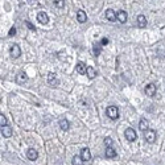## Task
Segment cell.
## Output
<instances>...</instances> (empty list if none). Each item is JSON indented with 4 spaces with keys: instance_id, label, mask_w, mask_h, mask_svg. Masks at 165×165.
Segmentation results:
<instances>
[{
    "instance_id": "cb8c5ba5",
    "label": "cell",
    "mask_w": 165,
    "mask_h": 165,
    "mask_svg": "<svg viewBox=\"0 0 165 165\" xmlns=\"http://www.w3.org/2000/svg\"><path fill=\"white\" fill-rule=\"evenodd\" d=\"M25 25H27V27L29 28L30 30H33V32H36V28H35V25H33L30 21H25Z\"/></svg>"
},
{
    "instance_id": "484cf974",
    "label": "cell",
    "mask_w": 165,
    "mask_h": 165,
    "mask_svg": "<svg viewBox=\"0 0 165 165\" xmlns=\"http://www.w3.org/2000/svg\"><path fill=\"white\" fill-rule=\"evenodd\" d=\"M94 54H95V56H99V54H101V48H99V46L98 48H96V46L94 48Z\"/></svg>"
},
{
    "instance_id": "d4e9b609",
    "label": "cell",
    "mask_w": 165,
    "mask_h": 165,
    "mask_svg": "<svg viewBox=\"0 0 165 165\" xmlns=\"http://www.w3.org/2000/svg\"><path fill=\"white\" fill-rule=\"evenodd\" d=\"M104 144H106L107 147H111L112 145V139H110V137H104Z\"/></svg>"
},
{
    "instance_id": "e0dca14e",
    "label": "cell",
    "mask_w": 165,
    "mask_h": 165,
    "mask_svg": "<svg viewBox=\"0 0 165 165\" xmlns=\"http://www.w3.org/2000/svg\"><path fill=\"white\" fill-rule=\"evenodd\" d=\"M137 25L140 28H144L147 25V19H145V16H144V15H139V16H137Z\"/></svg>"
},
{
    "instance_id": "83f0119b",
    "label": "cell",
    "mask_w": 165,
    "mask_h": 165,
    "mask_svg": "<svg viewBox=\"0 0 165 165\" xmlns=\"http://www.w3.org/2000/svg\"><path fill=\"white\" fill-rule=\"evenodd\" d=\"M110 42V41H108V38H106V37H104V38H102V41H101V44H102V45H107V44H108Z\"/></svg>"
},
{
    "instance_id": "f1b7e54d",
    "label": "cell",
    "mask_w": 165,
    "mask_h": 165,
    "mask_svg": "<svg viewBox=\"0 0 165 165\" xmlns=\"http://www.w3.org/2000/svg\"><path fill=\"white\" fill-rule=\"evenodd\" d=\"M28 1H29L30 4H35V3H36V0H28Z\"/></svg>"
},
{
    "instance_id": "4fadbf2b",
    "label": "cell",
    "mask_w": 165,
    "mask_h": 165,
    "mask_svg": "<svg viewBox=\"0 0 165 165\" xmlns=\"http://www.w3.org/2000/svg\"><path fill=\"white\" fill-rule=\"evenodd\" d=\"M75 70H77V73H79V74H86V73H87V67H86V65L83 64V62H78Z\"/></svg>"
},
{
    "instance_id": "ba28073f",
    "label": "cell",
    "mask_w": 165,
    "mask_h": 165,
    "mask_svg": "<svg viewBox=\"0 0 165 165\" xmlns=\"http://www.w3.org/2000/svg\"><path fill=\"white\" fill-rule=\"evenodd\" d=\"M48 83L50 86H57L59 83V81L57 79V77H56V74H54V73H49V74H48Z\"/></svg>"
},
{
    "instance_id": "603a6c76",
    "label": "cell",
    "mask_w": 165,
    "mask_h": 165,
    "mask_svg": "<svg viewBox=\"0 0 165 165\" xmlns=\"http://www.w3.org/2000/svg\"><path fill=\"white\" fill-rule=\"evenodd\" d=\"M0 124H1V127H3V125H7V118L4 116L3 114L0 115Z\"/></svg>"
},
{
    "instance_id": "8fae6325",
    "label": "cell",
    "mask_w": 165,
    "mask_h": 165,
    "mask_svg": "<svg viewBox=\"0 0 165 165\" xmlns=\"http://www.w3.org/2000/svg\"><path fill=\"white\" fill-rule=\"evenodd\" d=\"M148 127H149V123L147 119H144V118H141L140 122H139V128H140V131H148Z\"/></svg>"
},
{
    "instance_id": "6da1fadb",
    "label": "cell",
    "mask_w": 165,
    "mask_h": 165,
    "mask_svg": "<svg viewBox=\"0 0 165 165\" xmlns=\"http://www.w3.org/2000/svg\"><path fill=\"white\" fill-rule=\"evenodd\" d=\"M106 112H107V116H108L111 120H116L118 118H119V110H118V107H115V106H110Z\"/></svg>"
},
{
    "instance_id": "ffe728a7",
    "label": "cell",
    "mask_w": 165,
    "mask_h": 165,
    "mask_svg": "<svg viewBox=\"0 0 165 165\" xmlns=\"http://www.w3.org/2000/svg\"><path fill=\"white\" fill-rule=\"evenodd\" d=\"M87 77L90 78V79H94L95 78V75H96V72H95V69L94 67H91V66H87Z\"/></svg>"
},
{
    "instance_id": "9c48e42d",
    "label": "cell",
    "mask_w": 165,
    "mask_h": 165,
    "mask_svg": "<svg viewBox=\"0 0 165 165\" xmlns=\"http://www.w3.org/2000/svg\"><path fill=\"white\" fill-rule=\"evenodd\" d=\"M81 157H82L83 161H89L91 160V153L89 151V148H82L81 149Z\"/></svg>"
},
{
    "instance_id": "ac0fdd59",
    "label": "cell",
    "mask_w": 165,
    "mask_h": 165,
    "mask_svg": "<svg viewBox=\"0 0 165 165\" xmlns=\"http://www.w3.org/2000/svg\"><path fill=\"white\" fill-rule=\"evenodd\" d=\"M59 127H61L62 131H67L69 130V127H70V123L67 122L66 119H61L59 120Z\"/></svg>"
},
{
    "instance_id": "52a82bcc",
    "label": "cell",
    "mask_w": 165,
    "mask_h": 165,
    "mask_svg": "<svg viewBox=\"0 0 165 165\" xmlns=\"http://www.w3.org/2000/svg\"><path fill=\"white\" fill-rule=\"evenodd\" d=\"M28 81V75L25 74L24 72H20L19 74H17V77H16V82L19 83V85H24L25 82Z\"/></svg>"
},
{
    "instance_id": "5bb4252c",
    "label": "cell",
    "mask_w": 165,
    "mask_h": 165,
    "mask_svg": "<svg viewBox=\"0 0 165 165\" xmlns=\"http://www.w3.org/2000/svg\"><path fill=\"white\" fill-rule=\"evenodd\" d=\"M116 19L119 20L122 24H124V23L127 21V13H125L124 11H118L116 12Z\"/></svg>"
},
{
    "instance_id": "2e32d148",
    "label": "cell",
    "mask_w": 165,
    "mask_h": 165,
    "mask_svg": "<svg viewBox=\"0 0 165 165\" xmlns=\"http://www.w3.org/2000/svg\"><path fill=\"white\" fill-rule=\"evenodd\" d=\"M37 20L41 23V24H46V23L49 21V17L45 12H40V13L37 15Z\"/></svg>"
},
{
    "instance_id": "8992f818",
    "label": "cell",
    "mask_w": 165,
    "mask_h": 165,
    "mask_svg": "<svg viewBox=\"0 0 165 165\" xmlns=\"http://www.w3.org/2000/svg\"><path fill=\"white\" fill-rule=\"evenodd\" d=\"M27 156H28V159H29L30 161H36L37 157H38V153H37V151H36L35 148H29L28 149V152H27Z\"/></svg>"
},
{
    "instance_id": "30bf717a",
    "label": "cell",
    "mask_w": 165,
    "mask_h": 165,
    "mask_svg": "<svg viewBox=\"0 0 165 165\" xmlns=\"http://www.w3.org/2000/svg\"><path fill=\"white\" fill-rule=\"evenodd\" d=\"M1 135H3V137H11L12 128L9 127V125H3V127H1Z\"/></svg>"
},
{
    "instance_id": "7402d4cb",
    "label": "cell",
    "mask_w": 165,
    "mask_h": 165,
    "mask_svg": "<svg viewBox=\"0 0 165 165\" xmlns=\"http://www.w3.org/2000/svg\"><path fill=\"white\" fill-rule=\"evenodd\" d=\"M54 6L57 8H64L65 7V0H54Z\"/></svg>"
},
{
    "instance_id": "44dd1931",
    "label": "cell",
    "mask_w": 165,
    "mask_h": 165,
    "mask_svg": "<svg viewBox=\"0 0 165 165\" xmlns=\"http://www.w3.org/2000/svg\"><path fill=\"white\" fill-rule=\"evenodd\" d=\"M73 165H83V160L81 156H74L73 157V161H72Z\"/></svg>"
},
{
    "instance_id": "277c9868",
    "label": "cell",
    "mask_w": 165,
    "mask_h": 165,
    "mask_svg": "<svg viewBox=\"0 0 165 165\" xmlns=\"http://www.w3.org/2000/svg\"><path fill=\"white\" fill-rule=\"evenodd\" d=\"M124 136L128 141H135L136 140V132L132 130V128H127L124 131Z\"/></svg>"
},
{
    "instance_id": "3957f363",
    "label": "cell",
    "mask_w": 165,
    "mask_h": 165,
    "mask_svg": "<svg viewBox=\"0 0 165 165\" xmlns=\"http://www.w3.org/2000/svg\"><path fill=\"white\" fill-rule=\"evenodd\" d=\"M9 52H11V57H12V58H19L20 54H21V49H20V46L17 45V44H13Z\"/></svg>"
},
{
    "instance_id": "d6986e66",
    "label": "cell",
    "mask_w": 165,
    "mask_h": 165,
    "mask_svg": "<svg viewBox=\"0 0 165 165\" xmlns=\"http://www.w3.org/2000/svg\"><path fill=\"white\" fill-rule=\"evenodd\" d=\"M106 156L108 157V159H114V157L116 156V152H115L114 148H111V147H107V149H106Z\"/></svg>"
},
{
    "instance_id": "7a4b0ae2",
    "label": "cell",
    "mask_w": 165,
    "mask_h": 165,
    "mask_svg": "<svg viewBox=\"0 0 165 165\" xmlns=\"http://www.w3.org/2000/svg\"><path fill=\"white\" fill-rule=\"evenodd\" d=\"M144 137H145V141L147 143H154V140H156V132H154L153 130H148L145 131V135H144Z\"/></svg>"
},
{
    "instance_id": "5b68a950",
    "label": "cell",
    "mask_w": 165,
    "mask_h": 165,
    "mask_svg": "<svg viewBox=\"0 0 165 165\" xmlns=\"http://www.w3.org/2000/svg\"><path fill=\"white\" fill-rule=\"evenodd\" d=\"M144 91H145V95H148V96H153L154 94H156V85H153V83H149V85H147V86H145Z\"/></svg>"
},
{
    "instance_id": "9a60e30c",
    "label": "cell",
    "mask_w": 165,
    "mask_h": 165,
    "mask_svg": "<svg viewBox=\"0 0 165 165\" xmlns=\"http://www.w3.org/2000/svg\"><path fill=\"white\" fill-rule=\"evenodd\" d=\"M106 17H107V20L108 21H116V13H115L112 9H107L106 11Z\"/></svg>"
},
{
    "instance_id": "4316f807",
    "label": "cell",
    "mask_w": 165,
    "mask_h": 165,
    "mask_svg": "<svg viewBox=\"0 0 165 165\" xmlns=\"http://www.w3.org/2000/svg\"><path fill=\"white\" fill-rule=\"evenodd\" d=\"M16 35V28H11V30H9V33H8V36H15Z\"/></svg>"
},
{
    "instance_id": "7c38bea8",
    "label": "cell",
    "mask_w": 165,
    "mask_h": 165,
    "mask_svg": "<svg viewBox=\"0 0 165 165\" xmlns=\"http://www.w3.org/2000/svg\"><path fill=\"white\" fill-rule=\"evenodd\" d=\"M77 20L81 23V24H83V23H86V20H87V16H86L85 11H82V9H79V11L77 12Z\"/></svg>"
}]
</instances>
